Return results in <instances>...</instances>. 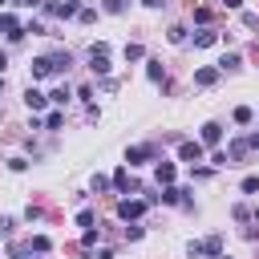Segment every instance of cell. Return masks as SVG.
Listing matches in <instances>:
<instances>
[{
    "label": "cell",
    "mask_w": 259,
    "mask_h": 259,
    "mask_svg": "<svg viewBox=\"0 0 259 259\" xmlns=\"http://www.w3.org/2000/svg\"><path fill=\"white\" fill-rule=\"evenodd\" d=\"M89 69L101 73V77L109 73V49H105V45H93V49H89Z\"/></svg>",
    "instance_id": "cell-1"
},
{
    "label": "cell",
    "mask_w": 259,
    "mask_h": 259,
    "mask_svg": "<svg viewBox=\"0 0 259 259\" xmlns=\"http://www.w3.org/2000/svg\"><path fill=\"white\" fill-rule=\"evenodd\" d=\"M0 36H8V40H20V36H24L20 20H16V16H8V12H0Z\"/></svg>",
    "instance_id": "cell-2"
},
{
    "label": "cell",
    "mask_w": 259,
    "mask_h": 259,
    "mask_svg": "<svg viewBox=\"0 0 259 259\" xmlns=\"http://www.w3.org/2000/svg\"><path fill=\"white\" fill-rule=\"evenodd\" d=\"M142 210H146V202H142V198H121V202H117V214H121L125 223H130V219H138Z\"/></svg>",
    "instance_id": "cell-3"
},
{
    "label": "cell",
    "mask_w": 259,
    "mask_h": 259,
    "mask_svg": "<svg viewBox=\"0 0 259 259\" xmlns=\"http://www.w3.org/2000/svg\"><path fill=\"white\" fill-rule=\"evenodd\" d=\"M178 158L182 162H202V142H178Z\"/></svg>",
    "instance_id": "cell-4"
},
{
    "label": "cell",
    "mask_w": 259,
    "mask_h": 259,
    "mask_svg": "<svg viewBox=\"0 0 259 259\" xmlns=\"http://www.w3.org/2000/svg\"><path fill=\"white\" fill-rule=\"evenodd\" d=\"M45 12H49V16H65V20H69V16H77L81 8H77V0H65V4H45Z\"/></svg>",
    "instance_id": "cell-5"
},
{
    "label": "cell",
    "mask_w": 259,
    "mask_h": 259,
    "mask_svg": "<svg viewBox=\"0 0 259 259\" xmlns=\"http://www.w3.org/2000/svg\"><path fill=\"white\" fill-rule=\"evenodd\" d=\"M53 73H57L53 57H36V61H32V81H40V77H53Z\"/></svg>",
    "instance_id": "cell-6"
},
{
    "label": "cell",
    "mask_w": 259,
    "mask_h": 259,
    "mask_svg": "<svg viewBox=\"0 0 259 259\" xmlns=\"http://www.w3.org/2000/svg\"><path fill=\"white\" fill-rule=\"evenodd\" d=\"M219 138H223V125L219 121H206L202 125V146H219Z\"/></svg>",
    "instance_id": "cell-7"
},
{
    "label": "cell",
    "mask_w": 259,
    "mask_h": 259,
    "mask_svg": "<svg viewBox=\"0 0 259 259\" xmlns=\"http://www.w3.org/2000/svg\"><path fill=\"white\" fill-rule=\"evenodd\" d=\"M150 154H154L150 146H134V150H125V162H130V166H138V162H146Z\"/></svg>",
    "instance_id": "cell-8"
},
{
    "label": "cell",
    "mask_w": 259,
    "mask_h": 259,
    "mask_svg": "<svg viewBox=\"0 0 259 259\" xmlns=\"http://www.w3.org/2000/svg\"><path fill=\"white\" fill-rule=\"evenodd\" d=\"M219 73H223V69H198V73H194V85H214Z\"/></svg>",
    "instance_id": "cell-9"
},
{
    "label": "cell",
    "mask_w": 259,
    "mask_h": 259,
    "mask_svg": "<svg viewBox=\"0 0 259 259\" xmlns=\"http://www.w3.org/2000/svg\"><path fill=\"white\" fill-rule=\"evenodd\" d=\"M24 101H28V109H45V101H49V97H45L40 89H28V93H24Z\"/></svg>",
    "instance_id": "cell-10"
},
{
    "label": "cell",
    "mask_w": 259,
    "mask_h": 259,
    "mask_svg": "<svg viewBox=\"0 0 259 259\" xmlns=\"http://www.w3.org/2000/svg\"><path fill=\"white\" fill-rule=\"evenodd\" d=\"M202 251H206V255H214V259H219V255H223V239H219V235H210V239H206V243H202Z\"/></svg>",
    "instance_id": "cell-11"
},
{
    "label": "cell",
    "mask_w": 259,
    "mask_h": 259,
    "mask_svg": "<svg viewBox=\"0 0 259 259\" xmlns=\"http://www.w3.org/2000/svg\"><path fill=\"white\" fill-rule=\"evenodd\" d=\"M146 73H150V81H162V85H166V77H162V61H146Z\"/></svg>",
    "instance_id": "cell-12"
},
{
    "label": "cell",
    "mask_w": 259,
    "mask_h": 259,
    "mask_svg": "<svg viewBox=\"0 0 259 259\" xmlns=\"http://www.w3.org/2000/svg\"><path fill=\"white\" fill-rule=\"evenodd\" d=\"M206 45H214V32H210V28H202V32L194 36V49H206Z\"/></svg>",
    "instance_id": "cell-13"
},
{
    "label": "cell",
    "mask_w": 259,
    "mask_h": 259,
    "mask_svg": "<svg viewBox=\"0 0 259 259\" xmlns=\"http://www.w3.org/2000/svg\"><path fill=\"white\" fill-rule=\"evenodd\" d=\"M53 65H57V73H65V69L73 65V57H69V53H53Z\"/></svg>",
    "instance_id": "cell-14"
},
{
    "label": "cell",
    "mask_w": 259,
    "mask_h": 259,
    "mask_svg": "<svg viewBox=\"0 0 259 259\" xmlns=\"http://www.w3.org/2000/svg\"><path fill=\"white\" fill-rule=\"evenodd\" d=\"M158 182H166V186L174 182V166H170V162H162V166H158Z\"/></svg>",
    "instance_id": "cell-15"
},
{
    "label": "cell",
    "mask_w": 259,
    "mask_h": 259,
    "mask_svg": "<svg viewBox=\"0 0 259 259\" xmlns=\"http://www.w3.org/2000/svg\"><path fill=\"white\" fill-rule=\"evenodd\" d=\"M178 198H182L178 186H166V190H162V202H178Z\"/></svg>",
    "instance_id": "cell-16"
},
{
    "label": "cell",
    "mask_w": 259,
    "mask_h": 259,
    "mask_svg": "<svg viewBox=\"0 0 259 259\" xmlns=\"http://www.w3.org/2000/svg\"><path fill=\"white\" fill-rule=\"evenodd\" d=\"M125 61H142V45H125Z\"/></svg>",
    "instance_id": "cell-17"
},
{
    "label": "cell",
    "mask_w": 259,
    "mask_h": 259,
    "mask_svg": "<svg viewBox=\"0 0 259 259\" xmlns=\"http://www.w3.org/2000/svg\"><path fill=\"white\" fill-rule=\"evenodd\" d=\"M235 65H239V53H227V57L219 61V69H235Z\"/></svg>",
    "instance_id": "cell-18"
},
{
    "label": "cell",
    "mask_w": 259,
    "mask_h": 259,
    "mask_svg": "<svg viewBox=\"0 0 259 259\" xmlns=\"http://www.w3.org/2000/svg\"><path fill=\"white\" fill-rule=\"evenodd\" d=\"M49 97H53V101H57V105H65V101H69V89H65V85H61V89H53V93H49Z\"/></svg>",
    "instance_id": "cell-19"
},
{
    "label": "cell",
    "mask_w": 259,
    "mask_h": 259,
    "mask_svg": "<svg viewBox=\"0 0 259 259\" xmlns=\"http://www.w3.org/2000/svg\"><path fill=\"white\" fill-rule=\"evenodd\" d=\"M235 121H239V125H247V121H251V109H247V105H239V109H235Z\"/></svg>",
    "instance_id": "cell-20"
},
{
    "label": "cell",
    "mask_w": 259,
    "mask_h": 259,
    "mask_svg": "<svg viewBox=\"0 0 259 259\" xmlns=\"http://www.w3.org/2000/svg\"><path fill=\"white\" fill-rule=\"evenodd\" d=\"M170 40H174V45H182V40H186V28H178V24H174V28H170Z\"/></svg>",
    "instance_id": "cell-21"
},
{
    "label": "cell",
    "mask_w": 259,
    "mask_h": 259,
    "mask_svg": "<svg viewBox=\"0 0 259 259\" xmlns=\"http://www.w3.org/2000/svg\"><path fill=\"white\" fill-rule=\"evenodd\" d=\"M45 125H49V130H61V125H65V117H61V113H49V121H45Z\"/></svg>",
    "instance_id": "cell-22"
},
{
    "label": "cell",
    "mask_w": 259,
    "mask_h": 259,
    "mask_svg": "<svg viewBox=\"0 0 259 259\" xmlns=\"http://www.w3.org/2000/svg\"><path fill=\"white\" fill-rule=\"evenodd\" d=\"M125 182H130V174H125V170H117V174H113V186H117V190H125Z\"/></svg>",
    "instance_id": "cell-23"
},
{
    "label": "cell",
    "mask_w": 259,
    "mask_h": 259,
    "mask_svg": "<svg viewBox=\"0 0 259 259\" xmlns=\"http://www.w3.org/2000/svg\"><path fill=\"white\" fill-rule=\"evenodd\" d=\"M32 251H49V235H36L32 239Z\"/></svg>",
    "instance_id": "cell-24"
},
{
    "label": "cell",
    "mask_w": 259,
    "mask_h": 259,
    "mask_svg": "<svg viewBox=\"0 0 259 259\" xmlns=\"http://www.w3.org/2000/svg\"><path fill=\"white\" fill-rule=\"evenodd\" d=\"M105 8H109V12H121V8H125V0H105Z\"/></svg>",
    "instance_id": "cell-25"
},
{
    "label": "cell",
    "mask_w": 259,
    "mask_h": 259,
    "mask_svg": "<svg viewBox=\"0 0 259 259\" xmlns=\"http://www.w3.org/2000/svg\"><path fill=\"white\" fill-rule=\"evenodd\" d=\"M20 4H24V8H40L45 0H20Z\"/></svg>",
    "instance_id": "cell-26"
},
{
    "label": "cell",
    "mask_w": 259,
    "mask_h": 259,
    "mask_svg": "<svg viewBox=\"0 0 259 259\" xmlns=\"http://www.w3.org/2000/svg\"><path fill=\"white\" fill-rule=\"evenodd\" d=\"M93 259H113V251H97V255H93Z\"/></svg>",
    "instance_id": "cell-27"
},
{
    "label": "cell",
    "mask_w": 259,
    "mask_h": 259,
    "mask_svg": "<svg viewBox=\"0 0 259 259\" xmlns=\"http://www.w3.org/2000/svg\"><path fill=\"white\" fill-rule=\"evenodd\" d=\"M223 4H227V8H243V0H223Z\"/></svg>",
    "instance_id": "cell-28"
},
{
    "label": "cell",
    "mask_w": 259,
    "mask_h": 259,
    "mask_svg": "<svg viewBox=\"0 0 259 259\" xmlns=\"http://www.w3.org/2000/svg\"><path fill=\"white\" fill-rule=\"evenodd\" d=\"M142 4H150V8H158V4H162V0H142Z\"/></svg>",
    "instance_id": "cell-29"
},
{
    "label": "cell",
    "mask_w": 259,
    "mask_h": 259,
    "mask_svg": "<svg viewBox=\"0 0 259 259\" xmlns=\"http://www.w3.org/2000/svg\"><path fill=\"white\" fill-rule=\"evenodd\" d=\"M251 146H255V150H259V134H255V138H251Z\"/></svg>",
    "instance_id": "cell-30"
},
{
    "label": "cell",
    "mask_w": 259,
    "mask_h": 259,
    "mask_svg": "<svg viewBox=\"0 0 259 259\" xmlns=\"http://www.w3.org/2000/svg\"><path fill=\"white\" fill-rule=\"evenodd\" d=\"M255 219H259V210H255Z\"/></svg>",
    "instance_id": "cell-31"
},
{
    "label": "cell",
    "mask_w": 259,
    "mask_h": 259,
    "mask_svg": "<svg viewBox=\"0 0 259 259\" xmlns=\"http://www.w3.org/2000/svg\"><path fill=\"white\" fill-rule=\"evenodd\" d=\"M219 259H227V255H219Z\"/></svg>",
    "instance_id": "cell-32"
},
{
    "label": "cell",
    "mask_w": 259,
    "mask_h": 259,
    "mask_svg": "<svg viewBox=\"0 0 259 259\" xmlns=\"http://www.w3.org/2000/svg\"><path fill=\"white\" fill-rule=\"evenodd\" d=\"M0 85H4V81H0Z\"/></svg>",
    "instance_id": "cell-33"
},
{
    "label": "cell",
    "mask_w": 259,
    "mask_h": 259,
    "mask_svg": "<svg viewBox=\"0 0 259 259\" xmlns=\"http://www.w3.org/2000/svg\"><path fill=\"white\" fill-rule=\"evenodd\" d=\"M0 4H4V0H0Z\"/></svg>",
    "instance_id": "cell-34"
}]
</instances>
